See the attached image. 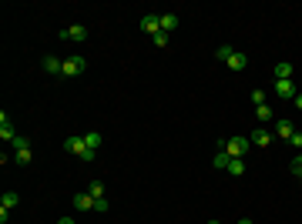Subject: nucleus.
Listing matches in <instances>:
<instances>
[{"mask_svg": "<svg viewBox=\"0 0 302 224\" xmlns=\"http://www.w3.org/2000/svg\"><path fill=\"white\" fill-rule=\"evenodd\" d=\"M84 70H88V57L71 54L64 60V70H61V74H64V77H78V74H84Z\"/></svg>", "mask_w": 302, "mask_h": 224, "instance_id": "obj_1", "label": "nucleus"}, {"mask_svg": "<svg viewBox=\"0 0 302 224\" xmlns=\"http://www.w3.org/2000/svg\"><path fill=\"white\" fill-rule=\"evenodd\" d=\"M222 151H225L228 157H245V151H248V137H242V134H238V137H228V141L222 144Z\"/></svg>", "mask_w": 302, "mask_h": 224, "instance_id": "obj_2", "label": "nucleus"}, {"mask_svg": "<svg viewBox=\"0 0 302 224\" xmlns=\"http://www.w3.org/2000/svg\"><path fill=\"white\" fill-rule=\"evenodd\" d=\"M61 147H64L67 154L81 157V161H84V154H88V151H91V147L84 144V137H67V141H64V144H61Z\"/></svg>", "mask_w": 302, "mask_h": 224, "instance_id": "obj_3", "label": "nucleus"}, {"mask_svg": "<svg viewBox=\"0 0 302 224\" xmlns=\"http://www.w3.org/2000/svg\"><path fill=\"white\" fill-rule=\"evenodd\" d=\"M295 90H299L295 80H275V97H282V101H295Z\"/></svg>", "mask_w": 302, "mask_h": 224, "instance_id": "obj_4", "label": "nucleus"}, {"mask_svg": "<svg viewBox=\"0 0 302 224\" xmlns=\"http://www.w3.org/2000/svg\"><path fill=\"white\" fill-rule=\"evenodd\" d=\"M0 141H4V144H14V141H17V131H14V124H11V117H7V111L0 114Z\"/></svg>", "mask_w": 302, "mask_h": 224, "instance_id": "obj_5", "label": "nucleus"}, {"mask_svg": "<svg viewBox=\"0 0 302 224\" xmlns=\"http://www.w3.org/2000/svg\"><path fill=\"white\" fill-rule=\"evenodd\" d=\"M141 30H145L148 37L161 34V17H158V13H145V17H141Z\"/></svg>", "mask_w": 302, "mask_h": 224, "instance_id": "obj_6", "label": "nucleus"}, {"mask_svg": "<svg viewBox=\"0 0 302 224\" xmlns=\"http://www.w3.org/2000/svg\"><path fill=\"white\" fill-rule=\"evenodd\" d=\"M94 201H98V198H91L88 191H81V194H74V198H71V204H74L78 211H94Z\"/></svg>", "mask_w": 302, "mask_h": 224, "instance_id": "obj_7", "label": "nucleus"}, {"mask_svg": "<svg viewBox=\"0 0 302 224\" xmlns=\"http://www.w3.org/2000/svg\"><path fill=\"white\" fill-rule=\"evenodd\" d=\"M61 37H64V40H88V27H84V23H74V27L61 30Z\"/></svg>", "mask_w": 302, "mask_h": 224, "instance_id": "obj_8", "label": "nucleus"}, {"mask_svg": "<svg viewBox=\"0 0 302 224\" xmlns=\"http://www.w3.org/2000/svg\"><path fill=\"white\" fill-rule=\"evenodd\" d=\"M41 67H44L47 74H61V70H64V60H61V57H54V54H47L44 60H41Z\"/></svg>", "mask_w": 302, "mask_h": 224, "instance_id": "obj_9", "label": "nucleus"}, {"mask_svg": "<svg viewBox=\"0 0 302 224\" xmlns=\"http://www.w3.org/2000/svg\"><path fill=\"white\" fill-rule=\"evenodd\" d=\"M248 141H252V144H258V147H268V144H272V134L258 127V131H252V137H248Z\"/></svg>", "mask_w": 302, "mask_h": 224, "instance_id": "obj_10", "label": "nucleus"}, {"mask_svg": "<svg viewBox=\"0 0 302 224\" xmlns=\"http://www.w3.org/2000/svg\"><path fill=\"white\" fill-rule=\"evenodd\" d=\"M275 134H279L282 141H292V134H295V127H292V121H279V124H275Z\"/></svg>", "mask_w": 302, "mask_h": 224, "instance_id": "obj_11", "label": "nucleus"}, {"mask_svg": "<svg viewBox=\"0 0 302 224\" xmlns=\"http://www.w3.org/2000/svg\"><path fill=\"white\" fill-rule=\"evenodd\" d=\"M245 64H248V57L242 54V50H235L232 60H228V70H245Z\"/></svg>", "mask_w": 302, "mask_h": 224, "instance_id": "obj_12", "label": "nucleus"}, {"mask_svg": "<svg viewBox=\"0 0 302 224\" xmlns=\"http://www.w3.org/2000/svg\"><path fill=\"white\" fill-rule=\"evenodd\" d=\"M175 27H178V13H161V30H165V34H171Z\"/></svg>", "mask_w": 302, "mask_h": 224, "instance_id": "obj_13", "label": "nucleus"}, {"mask_svg": "<svg viewBox=\"0 0 302 224\" xmlns=\"http://www.w3.org/2000/svg\"><path fill=\"white\" fill-rule=\"evenodd\" d=\"M292 74H295L292 64H275V80H292Z\"/></svg>", "mask_w": 302, "mask_h": 224, "instance_id": "obj_14", "label": "nucleus"}, {"mask_svg": "<svg viewBox=\"0 0 302 224\" xmlns=\"http://www.w3.org/2000/svg\"><path fill=\"white\" fill-rule=\"evenodd\" d=\"M212 164H215V168H218V171H228V164H232V157L225 154V151H218V154L212 157Z\"/></svg>", "mask_w": 302, "mask_h": 224, "instance_id": "obj_15", "label": "nucleus"}, {"mask_svg": "<svg viewBox=\"0 0 302 224\" xmlns=\"http://www.w3.org/2000/svg\"><path fill=\"white\" fill-rule=\"evenodd\" d=\"M232 54H235V47H232V44H222L218 50H215V57H218L222 64H228V60H232Z\"/></svg>", "mask_w": 302, "mask_h": 224, "instance_id": "obj_16", "label": "nucleus"}, {"mask_svg": "<svg viewBox=\"0 0 302 224\" xmlns=\"http://www.w3.org/2000/svg\"><path fill=\"white\" fill-rule=\"evenodd\" d=\"M228 174H232V178L245 174V161H242V157H232V164H228Z\"/></svg>", "mask_w": 302, "mask_h": 224, "instance_id": "obj_17", "label": "nucleus"}, {"mask_svg": "<svg viewBox=\"0 0 302 224\" xmlns=\"http://www.w3.org/2000/svg\"><path fill=\"white\" fill-rule=\"evenodd\" d=\"M84 144H88L91 151H98V144H101V131H88V134H84Z\"/></svg>", "mask_w": 302, "mask_h": 224, "instance_id": "obj_18", "label": "nucleus"}, {"mask_svg": "<svg viewBox=\"0 0 302 224\" xmlns=\"http://www.w3.org/2000/svg\"><path fill=\"white\" fill-rule=\"evenodd\" d=\"M14 164L27 168V164H31V147H27V151H14Z\"/></svg>", "mask_w": 302, "mask_h": 224, "instance_id": "obj_19", "label": "nucleus"}, {"mask_svg": "<svg viewBox=\"0 0 302 224\" xmlns=\"http://www.w3.org/2000/svg\"><path fill=\"white\" fill-rule=\"evenodd\" d=\"M17 201H21V198H17L14 191H7V194L0 198V208H7V211H11V208H17Z\"/></svg>", "mask_w": 302, "mask_h": 224, "instance_id": "obj_20", "label": "nucleus"}, {"mask_svg": "<svg viewBox=\"0 0 302 224\" xmlns=\"http://www.w3.org/2000/svg\"><path fill=\"white\" fill-rule=\"evenodd\" d=\"M255 117H258V121H272V107H268V104H258Z\"/></svg>", "mask_w": 302, "mask_h": 224, "instance_id": "obj_21", "label": "nucleus"}, {"mask_svg": "<svg viewBox=\"0 0 302 224\" xmlns=\"http://www.w3.org/2000/svg\"><path fill=\"white\" fill-rule=\"evenodd\" d=\"M88 194H91V198H104V184H101V181H91Z\"/></svg>", "mask_w": 302, "mask_h": 224, "instance_id": "obj_22", "label": "nucleus"}, {"mask_svg": "<svg viewBox=\"0 0 302 224\" xmlns=\"http://www.w3.org/2000/svg\"><path fill=\"white\" fill-rule=\"evenodd\" d=\"M27 147H31V141H27L24 134H17V141H14V151H27Z\"/></svg>", "mask_w": 302, "mask_h": 224, "instance_id": "obj_23", "label": "nucleus"}, {"mask_svg": "<svg viewBox=\"0 0 302 224\" xmlns=\"http://www.w3.org/2000/svg\"><path fill=\"white\" fill-rule=\"evenodd\" d=\"M252 101H255V107H258V104H268L265 90H252Z\"/></svg>", "mask_w": 302, "mask_h": 224, "instance_id": "obj_24", "label": "nucleus"}, {"mask_svg": "<svg viewBox=\"0 0 302 224\" xmlns=\"http://www.w3.org/2000/svg\"><path fill=\"white\" fill-rule=\"evenodd\" d=\"M151 40H155V47H168V34H165V30H161V34H155Z\"/></svg>", "mask_w": 302, "mask_h": 224, "instance_id": "obj_25", "label": "nucleus"}, {"mask_svg": "<svg viewBox=\"0 0 302 224\" xmlns=\"http://www.w3.org/2000/svg\"><path fill=\"white\" fill-rule=\"evenodd\" d=\"M292 174H295V178H302V154L292 161Z\"/></svg>", "mask_w": 302, "mask_h": 224, "instance_id": "obj_26", "label": "nucleus"}, {"mask_svg": "<svg viewBox=\"0 0 302 224\" xmlns=\"http://www.w3.org/2000/svg\"><path fill=\"white\" fill-rule=\"evenodd\" d=\"M94 211L104 214V211H108V201H104V198H98V201H94Z\"/></svg>", "mask_w": 302, "mask_h": 224, "instance_id": "obj_27", "label": "nucleus"}, {"mask_svg": "<svg viewBox=\"0 0 302 224\" xmlns=\"http://www.w3.org/2000/svg\"><path fill=\"white\" fill-rule=\"evenodd\" d=\"M292 144H295V147H302V131H295V134H292Z\"/></svg>", "mask_w": 302, "mask_h": 224, "instance_id": "obj_28", "label": "nucleus"}, {"mask_svg": "<svg viewBox=\"0 0 302 224\" xmlns=\"http://www.w3.org/2000/svg\"><path fill=\"white\" fill-rule=\"evenodd\" d=\"M292 104H295V107L302 111V94H295V101H292Z\"/></svg>", "mask_w": 302, "mask_h": 224, "instance_id": "obj_29", "label": "nucleus"}, {"mask_svg": "<svg viewBox=\"0 0 302 224\" xmlns=\"http://www.w3.org/2000/svg\"><path fill=\"white\" fill-rule=\"evenodd\" d=\"M57 224H74V218H61V221H57Z\"/></svg>", "mask_w": 302, "mask_h": 224, "instance_id": "obj_30", "label": "nucleus"}, {"mask_svg": "<svg viewBox=\"0 0 302 224\" xmlns=\"http://www.w3.org/2000/svg\"><path fill=\"white\" fill-rule=\"evenodd\" d=\"M238 224H252V221H248V218H242V221H238Z\"/></svg>", "mask_w": 302, "mask_h": 224, "instance_id": "obj_31", "label": "nucleus"}, {"mask_svg": "<svg viewBox=\"0 0 302 224\" xmlns=\"http://www.w3.org/2000/svg\"><path fill=\"white\" fill-rule=\"evenodd\" d=\"M208 224H222V221H208Z\"/></svg>", "mask_w": 302, "mask_h": 224, "instance_id": "obj_32", "label": "nucleus"}, {"mask_svg": "<svg viewBox=\"0 0 302 224\" xmlns=\"http://www.w3.org/2000/svg\"><path fill=\"white\" fill-rule=\"evenodd\" d=\"M299 84H302V77H299Z\"/></svg>", "mask_w": 302, "mask_h": 224, "instance_id": "obj_33", "label": "nucleus"}, {"mask_svg": "<svg viewBox=\"0 0 302 224\" xmlns=\"http://www.w3.org/2000/svg\"><path fill=\"white\" fill-rule=\"evenodd\" d=\"M299 181H302V178H299Z\"/></svg>", "mask_w": 302, "mask_h": 224, "instance_id": "obj_34", "label": "nucleus"}]
</instances>
